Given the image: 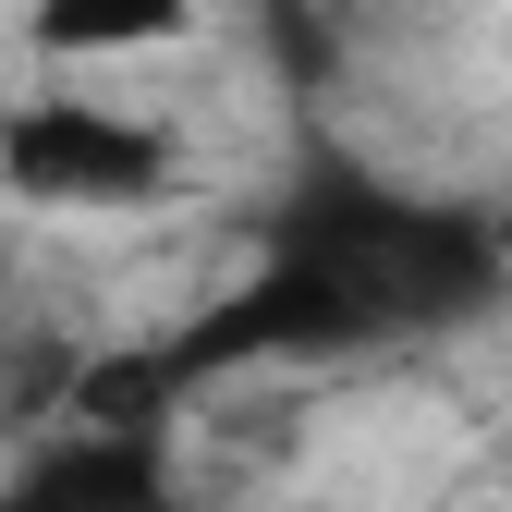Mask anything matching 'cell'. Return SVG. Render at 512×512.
I'll list each match as a JSON object with an SVG mask.
<instances>
[{
    "label": "cell",
    "instance_id": "6da1fadb",
    "mask_svg": "<svg viewBox=\"0 0 512 512\" xmlns=\"http://www.w3.org/2000/svg\"><path fill=\"white\" fill-rule=\"evenodd\" d=\"M196 147L183 122L122 98V86H25L0 98V208H25L49 232H122L183 208Z\"/></svg>",
    "mask_w": 512,
    "mask_h": 512
},
{
    "label": "cell",
    "instance_id": "7a4b0ae2",
    "mask_svg": "<svg viewBox=\"0 0 512 512\" xmlns=\"http://www.w3.org/2000/svg\"><path fill=\"white\" fill-rule=\"evenodd\" d=\"M0 512H183L159 415H61L0 464Z\"/></svg>",
    "mask_w": 512,
    "mask_h": 512
},
{
    "label": "cell",
    "instance_id": "3957f363",
    "mask_svg": "<svg viewBox=\"0 0 512 512\" xmlns=\"http://www.w3.org/2000/svg\"><path fill=\"white\" fill-rule=\"evenodd\" d=\"M37 86H110V74H159L208 37V0H25L13 13Z\"/></svg>",
    "mask_w": 512,
    "mask_h": 512
},
{
    "label": "cell",
    "instance_id": "277c9868",
    "mask_svg": "<svg viewBox=\"0 0 512 512\" xmlns=\"http://www.w3.org/2000/svg\"><path fill=\"white\" fill-rule=\"evenodd\" d=\"M500 464H512V427H500Z\"/></svg>",
    "mask_w": 512,
    "mask_h": 512
}]
</instances>
